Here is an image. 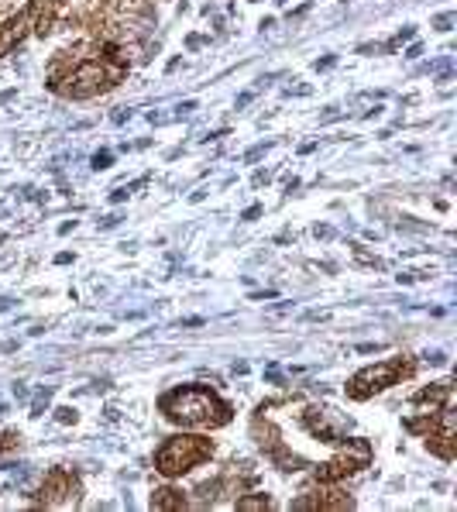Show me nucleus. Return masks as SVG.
I'll return each instance as SVG.
<instances>
[{
    "instance_id": "f257e3e1",
    "label": "nucleus",
    "mask_w": 457,
    "mask_h": 512,
    "mask_svg": "<svg viewBox=\"0 0 457 512\" xmlns=\"http://www.w3.org/2000/svg\"><path fill=\"white\" fill-rule=\"evenodd\" d=\"M159 409L165 413V420L176 423V427L217 430L234 420V409L227 406L217 392L203 389V385H183V389L165 392L159 399Z\"/></svg>"
},
{
    "instance_id": "f03ea898",
    "label": "nucleus",
    "mask_w": 457,
    "mask_h": 512,
    "mask_svg": "<svg viewBox=\"0 0 457 512\" xmlns=\"http://www.w3.org/2000/svg\"><path fill=\"white\" fill-rule=\"evenodd\" d=\"M210 458H214V444H210V437L176 433V437H169L159 447V454H155V468H159V475H165V478H179V475H186V471L200 468V464L210 461Z\"/></svg>"
},
{
    "instance_id": "7ed1b4c3",
    "label": "nucleus",
    "mask_w": 457,
    "mask_h": 512,
    "mask_svg": "<svg viewBox=\"0 0 457 512\" xmlns=\"http://www.w3.org/2000/svg\"><path fill=\"white\" fill-rule=\"evenodd\" d=\"M416 372L413 361L406 358H389V361H378L372 368H361L358 375L348 382V396L358 399V403H365V399H372L375 392H385L389 385H399V378H409Z\"/></svg>"
},
{
    "instance_id": "20e7f679",
    "label": "nucleus",
    "mask_w": 457,
    "mask_h": 512,
    "mask_svg": "<svg viewBox=\"0 0 457 512\" xmlns=\"http://www.w3.org/2000/svg\"><path fill=\"white\" fill-rule=\"evenodd\" d=\"M406 430H413V433H423L427 437V451L437 454L440 461H454V454H457V440H454V413H451V406L447 409H437V413H427L423 420H409L406 423Z\"/></svg>"
},
{
    "instance_id": "39448f33",
    "label": "nucleus",
    "mask_w": 457,
    "mask_h": 512,
    "mask_svg": "<svg viewBox=\"0 0 457 512\" xmlns=\"http://www.w3.org/2000/svg\"><path fill=\"white\" fill-rule=\"evenodd\" d=\"M368 461H372V444H368V440H348L344 451L337 454L334 461L320 464V468L313 471V478H317L320 485H334V482H341V478L354 475V471L368 468Z\"/></svg>"
},
{
    "instance_id": "423d86ee",
    "label": "nucleus",
    "mask_w": 457,
    "mask_h": 512,
    "mask_svg": "<svg viewBox=\"0 0 457 512\" xmlns=\"http://www.w3.org/2000/svg\"><path fill=\"white\" fill-rule=\"evenodd\" d=\"M80 495H83L80 478H76L73 471H66V468H52L49 475H45L42 488H38V502H42V506H52V509L76 506V502H80Z\"/></svg>"
},
{
    "instance_id": "0eeeda50",
    "label": "nucleus",
    "mask_w": 457,
    "mask_h": 512,
    "mask_svg": "<svg viewBox=\"0 0 457 512\" xmlns=\"http://www.w3.org/2000/svg\"><path fill=\"white\" fill-rule=\"evenodd\" d=\"M251 430H255V437H258V444H262V451H265V458H269L275 468H282V471H299V468H306V461L299 458V454L289 451L286 444L279 440V433H275L269 423L262 420V416H255V423H251Z\"/></svg>"
},
{
    "instance_id": "6e6552de",
    "label": "nucleus",
    "mask_w": 457,
    "mask_h": 512,
    "mask_svg": "<svg viewBox=\"0 0 457 512\" xmlns=\"http://www.w3.org/2000/svg\"><path fill=\"white\" fill-rule=\"evenodd\" d=\"M69 11H73V0H38L35 4V31L42 38L52 35V31L69 18Z\"/></svg>"
},
{
    "instance_id": "1a4fd4ad",
    "label": "nucleus",
    "mask_w": 457,
    "mask_h": 512,
    "mask_svg": "<svg viewBox=\"0 0 457 512\" xmlns=\"http://www.w3.org/2000/svg\"><path fill=\"white\" fill-rule=\"evenodd\" d=\"M28 28H35V4L25 7L21 14H14L11 21H4V25H0V59H4L14 45H21V38L28 35Z\"/></svg>"
},
{
    "instance_id": "9d476101",
    "label": "nucleus",
    "mask_w": 457,
    "mask_h": 512,
    "mask_svg": "<svg viewBox=\"0 0 457 512\" xmlns=\"http://www.w3.org/2000/svg\"><path fill=\"white\" fill-rule=\"evenodd\" d=\"M296 509H334V512H344V509H354V499L337 488H320V492H303V499L293 502Z\"/></svg>"
},
{
    "instance_id": "9b49d317",
    "label": "nucleus",
    "mask_w": 457,
    "mask_h": 512,
    "mask_svg": "<svg viewBox=\"0 0 457 512\" xmlns=\"http://www.w3.org/2000/svg\"><path fill=\"white\" fill-rule=\"evenodd\" d=\"M454 399V385L451 382H437L430 389H420L413 396V406L416 409H427V413H437V409H447Z\"/></svg>"
},
{
    "instance_id": "f8f14e48",
    "label": "nucleus",
    "mask_w": 457,
    "mask_h": 512,
    "mask_svg": "<svg viewBox=\"0 0 457 512\" xmlns=\"http://www.w3.org/2000/svg\"><path fill=\"white\" fill-rule=\"evenodd\" d=\"M303 427L313 433V437H320L323 444H341V437H337V430L327 423V413L323 409H306L303 413Z\"/></svg>"
},
{
    "instance_id": "ddd939ff",
    "label": "nucleus",
    "mask_w": 457,
    "mask_h": 512,
    "mask_svg": "<svg viewBox=\"0 0 457 512\" xmlns=\"http://www.w3.org/2000/svg\"><path fill=\"white\" fill-rule=\"evenodd\" d=\"M152 509L179 512V509H186V495L176 492V488H155V492H152Z\"/></svg>"
},
{
    "instance_id": "4468645a",
    "label": "nucleus",
    "mask_w": 457,
    "mask_h": 512,
    "mask_svg": "<svg viewBox=\"0 0 457 512\" xmlns=\"http://www.w3.org/2000/svg\"><path fill=\"white\" fill-rule=\"evenodd\" d=\"M238 509L241 512H262V509H272V502L265 495H255V499H238Z\"/></svg>"
},
{
    "instance_id": "2eb2a0df",
    "label": "nucleus",
    "mask_w": 457,
    "mask_h": 512,
    "mask_svg": "<svg viewBox=\"0 0 457 512\" xmlns=\"http://www.w3.org/2000/svg\"><path fill=\"white\" fill-rule=\"evenodd\" d=\"M18 444H21V437L14 430L0 433V458H4V454H11V451H18Z\"/></svg>"
},
{
    "instance_id": "dca6fc26",
    "label": "nucleus",
    "mask_w": 457,
    "mask_h": 512,
    "mask_svg": "<svg viewBox=\"0 0 457 512\" xmlns=\"http://www.w3.org/2000/svg\"><path fill=\"white\" fill-rule=\"evenodd\" d=\"M55 420H59V423H76V413L69 406H62V409H55Z\"/></svg>"
},
{
    "instance_id": "f3484780",
    "label": "nucleus",
    "mask_w": 457,
    "mask_h": 512,
    "mask_svg": "<svg viewBox=\"0 0 457 512\" xmlns=\"http://www.w3.org/2000/svg\"><path fill=\"white\" fill-rule=\"evenodd\" d=\"M107 165H110V152L93 155V169H107Z\"/></svg>"
}]
</instances>
